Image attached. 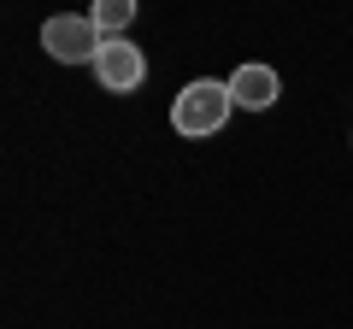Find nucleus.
<instances>
[{"label":"nucleus","instance_id":"obj_1","mask_svg":"<svg viewBox=\"0 0 353 329\" xmlns=\"http://www.w3.org/2000/svg\"><path fill=\"white\" fill-rule=\"evenodd\" d=\"M230 112H236V100H230V83H212V76H201V83H189V89L176 94L171 106V124L176 136H218V129L230 124Z\"/></svg>","mask_w":353,"mask_h":329},{"label":"nucleus","instance_id":"obj_2","mask_svg":"<svg viewBox=\"0 0 353 329\" xmlns=\"http://www.w3.org/2000/svg\"><path fill=\"white\" fill-rule=\"evenodd\" d=\"M41 47L53 53L59 65H94V53L106 47V36L94 30V18H77V12H59V18H48L41 24Z\"/></svg>","mask_w":353,"mask_h":329},{"label":"nucleus","instance_id":"obj_3","mask_svg":"<svg viewBox=\"0 0 353 329\" xmlns=\"http://www.w3.org/2000/svg\"><path fill=\"white\" fill-rule=\"evenodd\" d=\"M94 76H101L106 94H136L141 76H148V59H141V47H130V36H112L94 53Z\"/></svg>","mask_w":353,"mask_h":329},{"label":"nucleus","instance_id":"obj_4","mask_svg":"<svg viewBox=\"0 0 353 329\" xmlns=\"http://www.w3.org/2000/svg\"><path fill=\"white\" fill-rule=\"evenodd\" d=\"M277 94H283V83H277V71H271V65H241V71L230 76V100L248 106V112L277 106Z\"/></svg>","mask_w":353,"mask_h":329},{"label":"nucleus","instance_id":"obj_5","mask_svg":"<svg viewBox=\"0 0 353 329\" xmlns=\"http://www.w3.org/2000/svg\"><path fill=\"white\" fill-rule=\"evenodd\" d=\"M88 18H94V30H101L106 41H112V36H124V30H130L136 0H94V12H88Z\"/></svg>","mask_w":353,"mask_h":329}]
</instances>
